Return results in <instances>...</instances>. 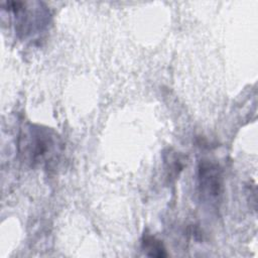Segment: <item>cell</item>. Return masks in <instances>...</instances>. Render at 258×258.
<instances>
[{
	"label": "cell",
	"mask_w": 258,
	"mask_h": 258,
	"mask_svg": "<svg viewBox=\"0 0 258 258\" xmlns=\"http://www.w3.org/2000/svg\"><path fill=\"white\" fill-rule=\"evenodd\" d=\"M18 152L31 166L49 167L59 158L62 143L52 129L28 123L18 135Z\"/></svg>",
	"instance_id": "6da1fadb"
},
{
	"label": "cell",
	"mask_w": 258,
	"mask_h": 258,
	"mask_svg": "<svg viewBox=\"0 0 258 258\" xmlns=\"http://www.w3.org/2000/svg\"><path fill=\"white\" fill-rule=\"evenodd\" d=\"M5 2L2 4L3 10L11 14L14 18L15 31L20 36L26 38L39 33L48 23V11L38 2Z\"/></svg>",
	"instance_id": "7a4b0ae2"
},
{
	"label": "cell",
	"mask_w": 258,
	"mask_h": 258,
	"mask_svg": "<svg viewBox=\"0 0 258 258\" xmlns=\"http://www.w3.org/2000/svg\"><path fill=\"white\" fill-rule=\"evenodd\" d=\"M141 248L143 252L150 257H166V250L162 242L156 239L154 236L149 234H144L141 240Z\"/></svg>",
	"instance_id": "277c9868"
},
{
	"label": "cell",
	"mask_w": 258,
	"mask_h": 258,
	"mask_svg": "<svg viewBox=\"0 0 258 258\" xmlns=\"http://www.w3.org/2000/svg\"><path fill=\"white\" fill-rule=\"evenodd\" d=\"M198 188L201 199L208 204L221 202L224 190L223 172L220 165L212 160H201L198 166Z\"/></svg>",
	"instance_id": "3957f363"
}]
</instances>
